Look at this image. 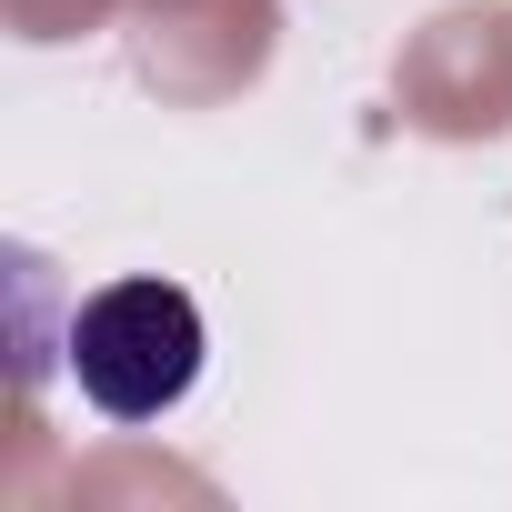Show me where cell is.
I'll use <instances>...</instances> for the list:
<instances>
[{
	"instance_id": "1",
	"label": "cell",
	"mask_w": 512,
	"mask_h": 512,
	"mask_svg": "<svg viewBox=\"0 0 512 512\" xmlns=\"http://www.w3.org/2000/svg\"><path fill=\"white\" fill-rule=\"evenodd\" d=\"M201 302L181 282H101L71 312V382L111 422H161L201 382Z\"/></svg>"
}]
</instances>
